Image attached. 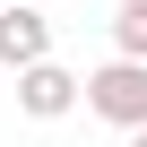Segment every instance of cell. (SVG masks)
<instances>
[{"label": "cell", "instance_id": "4", "mask_svg": "<svg viewBox=\"0 0 147 147\" xmlns=\"http://www.w3.org/2000/svg\"><path fill=\"white\" fill-rule=\"evenodd\" d=\"M113 61H147V18H113Z\"/></svg>", "mask_w": 147, "mask_h": 147}, {"label": "cell", "instance_id": "1", "mask_svg": "<svg viewBox=\"0 0 147 147\" xmlns=\"http://www.w3.org/2000/svg\"><path fill=\"white\" fill-rule=\"evenodd\" d=\"M87 113L113 121L121 138L147 130V61H104V69H87Z\"/></svg>", "mask_w": 147, "mask_h": 147}, {"label": "cell", "instance_id": "6", "mask_svg": "<svg viewBox=\"0 0 147 147\" xmlns=\"http://www.w3.org/2000/svg\"><path fill=\"white\" fill-rule=\"evenodd\" d=\"M130 147H147V130H130Z\"/></svg>", "mask_w": 147, "mask_h": 147}, {"label": "cell", "instance_id": "7", "mask_svg": "<svg viewBox=\"0 0 147 147\" xmlns=\"http://www.w3.org/2000/svg\"><path fill=\"white\" fill-rule=\"evenodd\" d=\"M0 9H9V0H0Z\"/></svg>", "mask_w": 147, "mask_h": 147}, {"label": "cell", "instance_id": "3", "mask_svg": "<svg viewBox=\"0 0 147 147\" xmlns=\"http://www.w3.org/2000/svg\"><path fill=\"white\" fill-rule=\"evenodd\" d=\"M35 61H52V18L35 9V0H9L0 9V69H35Z\"/></svg>", "mask_w": 147, "mask_h": 147}, {"label": "cell", "instance_id": "2", "mask_svg": "<svg viewBox=\"0 0 147 147\" xmlns=\"http://www.w3.org/2000/svg\"><path fill=\"white\" fill-rule=\"evenodd\" d=\"M78 104H87V78H78V69H61V61L18 69V113L26 121H61V113H78Z\"/></svg>", "mask_w": 147, "mask_h": 147}, {"label": "cell", "instance_id": "5", "mask_svg": "<svg viewBox=\"0 0 147 147\" xmlns=\"http://www.w3.org/2000/svg\"><path fill=\"white\" fill-rule=\"evenodd\" d=\"M121 9H130V18H147V0H121Z\"/></svg>", "mask_w": 147, "mask_h": 147}]
</instances>
